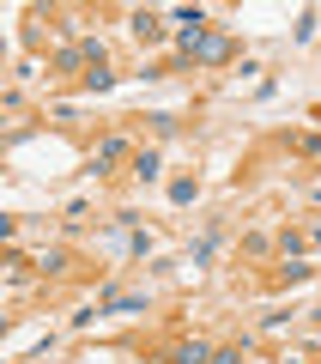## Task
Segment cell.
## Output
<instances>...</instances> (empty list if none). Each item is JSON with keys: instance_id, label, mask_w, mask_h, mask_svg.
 <instances>
[{"instance_id": "obj_1", "label": "cell", "mask_w": 321, "mask_h": 364, "mask_svg": "<svg viewBox=\"0 0 321 364\" xmlns=\"http://www.w3.org/2000/svg\"><path fill=\"white\" fill-rule=\"evenodd\" d=\"M170 364H206V346H176V352H170Z\"/></svg>"}, {"instance_id": "obj_2", "label": "cell", "mask_w": 321, "mask_h": 364, "mask_svg": "<svg viewBox=\"0 0 321 364\" xmlns=\"http://www.w3.org/2000/svg\"><path fill=\"white\" fill-rule=\"evenodd\" d=\"M134 170H140V176L152 182V176H158V152H140V158H134Z\"/></svg>"}]
</instances>
